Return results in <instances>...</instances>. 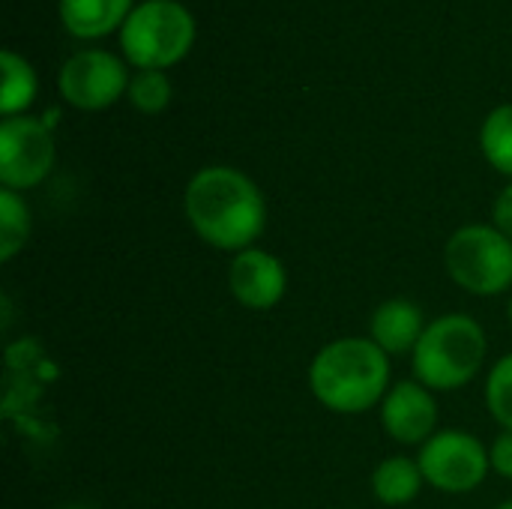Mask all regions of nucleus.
Segmentation results:
<instances>
[{
	"instance_id": "f257e3e1",
	"label": "nucleus",
	"mask_w": 512,
	"mask_h": 509,
	"mask_svg": "<svg viewBox=\"0 0 512 509\" xmlns=\"http://www.w3.org/2000/svg\"><path fill=\"white\" fill-rule=\"evenodd\" d=\"M186 219L192 231L222 252H243L255 243L267 222L261 189L237 168H201L186 186Z\"/></svg>"
},
{
	"instance_id": "f03ea898",
	"label": "nucleus",
	"mask_w": 512,
	"mask_h": 509,
	"mask_svg": "<svg viewBox=\"0 0 512 509\" xmlns=\"http://www.w3.org/2000/svg\"><path fill=\"white\" fill-rule=\"evenodd\" d=\"M390 384L387 354L372 339H336L318 351L309 369L315 399L336 414H363L384 399Z\"/></svg>"
},
{
	"instance_id": "7ed1b4c3",
	"label": "nucleus",
	"mask_w": 512,
	"mask_h": 509,
	"mask_svg": "<svg viewBox=\"0 0 512 509\" xmlns=\"http://www.w3.org/2000/svg\"><path fill=\"white\" fill-rule=\"evenodd\" d=\"M486 360V333L471 315L432 321L414 348L417 381L429 390H459L471 384Z\"/></svg>"
},
{
	"instance_id": "20e7f679",
	"label": "nucleus",
	"mask_w": 512,
	"mask_h": 509,
	"mask_svg": "<svg viewBox=\"0 0 512 509\" xmlns=\"http://www.w3.org/2000/svg\"><path fill=\"white\" fill-rule=\"evenodd\" d=\"M195 42V18L177 0H147L135 6L120 27V45L129 63L144 69H168L180 63Z\"/></svg>"
},
{
	"instance_id": "39448f33",
	"label": "nucleus",
	"mask_w": 512,
	"mask_h": 509,
	"mask_svg": "<svg viewBox=\"0 0 512 509\" xmlns=\"http://www.w3.org/2000/svg\"><path fill=\"white\" fill-rule=\"evenodd\" d=\"M444 264L468 294H504L512 285V240L495 225H465L447 240Z\"/></svg>"
},
{
	"instance_id": "423d86ee",
	"label": "nucleus",
	"mask_w": 512,
	"mask_h": 509,
	"mask_svg": "<svg viewBox=\"0 0 512 509\" xmlns=\"http://www.w3.org/2000/svg\"><path fill=\"white\" fill-rule=\"evenodd\" d=\"M417 462H420L426 483H432L435 489L450 492V495L474 492L477 486H483V480L492 468L486 447L474 435L453 432V429L432 435L423 444Z\"/></svg>"
},
{
	"instance_id": "0eeeda50",
	"label": "nucleus",
	"mask_w": 512,
	"mask_h": 509,
	"mask_svg": "<svg viewBox=\"0 0 512 509\" xmlns=\"http://www.w3.org/2000/svg\"><path fill=\"white\" fill-rule=\"evenodd\" d=\"M54 168L51 129L36 117H3L0 123V183L21 192L39 186Z\"/></svg>"
},
{
	"instance_id": "6e6552de",
	"label": "nucleus",
	"mask_w": 512,
	"mask_h": 509,
	"mask_svg": "<svg viewBox=\"0 0 512 509\" xmlns=\"http://www.w3.org/2000/svg\"><path fill=\"white\" fill-rule=\"evenodd\" d=\"M129 90L126 66L99 48L72 54L60 69V96L78 111H102Z\"/></svg>"
},
{
	"instance_id": "1a4fd4ad",
	"label": "nucleus",
	"mask_w": 512,
	"mask_h": 509,
	"mask_svg": "<svg viewBox=\"0 0 512 509\" xmlns=\"http://www.w3.org/2000/svg\"><path fill=\"white\" fill-rule=\"evenodd\" d=\"M381 423L387 435L399 444H426L435 435L438 423V405L432 399V390L420 381H402L396 384L381 405Z\"/></svg>"
},
{
	"instance_id": "9d476101",
	"label": "nucleus",
	"mask_w": 512,
	"mask_h": 509,
	"mask_svg": "<svg viewBox=\"0 0 512 509\" xmlns=\"http://www.w3.org/2000/svg\"><path fill=\"white\" fill-rule=\"evenodd\" d=\"M228 285L246 309H273L285 297L288 273L276 255L249 246L234 255Z\"/></svg>"
},
{
	"instance_id": "9b49d317",
	"label": "nucleus",
	"mask_w": 512,
	"mask_h": 509,
	"mask_svg": "<svg viewBox=\"0 0 512 509\" xmlns=\"http://www.w3.org/2000/svg\"><path fill=\"white\" fill-rule=\"evenodd\" d=\"M372 342L390 357V354H408L417 348V342L426 333L423 312L411 300H387L372 315Z\"/></svg>"
},
{
	"instance_id": "f8f14e48",
	"label": "nucleus",
	"mask_w": 512,
	"mask_h": 509,
	"mask_svg": "<svg viewBox=\"0 0 512 509\" xmlns=\"http://www.w3.org/2000/svg\"><path fill=\"white\" fill-rule=\"evenodd\" d=\"M132 0H60V21L78 39H96L126 24Z\"/></svg>"
},
{
	"instance_id": "ddd939ff",
	"label": "nucleus",
	"mask_w": 512,
	"mask_h": 509,
	"mask_svg": "<svg viewBox=\"0 0 512 509\" xmlns=\"http://www.w3.org/2000/svg\"><path fill=\"white\" fill-rule=\"evenodd\" d=\"M423 483H426V477L420 471V462H411L405 456L384 459L372 474V492L387 507H399V504L414 501Z\"/></svg>"
},
{
	"instance_id": "4468645a",
	"label": "nucleus",
	"mask_w": 512,
	"mask_h": 509,
	"mask_svg": "<svg viewBox=\"0 0 512 509\" xmlns=\"http://www.w3.org/2000/svg\"><path fill=\"white\" fill-rule=\"evenodd\" d=\"M0 69H3L0 111H3V117H18L33 102V96H36V72L15 51H3L0 54Z\"/></svg>"
},
{
	"instance_id": "2eb2a0df",
	"label": "nucleus",
	"mask_w": 512,
	"mask_h": 509,
	"mask_svg": "<svg viewBox=\"0 0 512 509\" xmlns=\"http://www.w3.org/2000/svg\"><path fill=\"white\" fill-rule=\"evenodd\" d=\"M30 237V210L18 192L0 189V261H12Z\"/></svg>"
},
{
	"instance_id": "dca6fc26",
	"label": "nucleus",
	"mask_w": 512,
	"mask_h": 509,
	"mask_svg": "<svg viewBox=\"0 0 512 509\" xmlns=\"http://www.w3.org/2000/svg\"><path fill=\"white\" fill-rule=\"evenodd\" d=\"M480 147L486 159L492 162V168L512 177V102L495 108L486 117L483 132H480Z\"/></svg>"
},
{
	"instance_id": "f3484780",
	"label": "nucleus",
	"mask_w": 512,
	"mask_h": 509,
	"mask_svg": "<svg viewBox=\"0 0 512 509\" xmlns=\"http://www.w3.org/2000/svg\"><path fill=\"white\" fill-rule=\"evenodd\" d=\"M129 99L144 114H159L171 102V81L162 69H144L129 81Z\"/></svg>"
},
{
	"instance_id": "a211bd4d",
	"label": "nucleus",
	"mask_w": 512,
	"mask_h": 509,
	"mask_svg": "<svg viewBox=\"0 0 512 509\" xmlns=\"http://www.w3.org/2000/svg\"><path fill=\"white\" fill-rule=\"evenodd\" d=\"M486 402L492 417L504 426V432H512V354L495 363L486 381Z\"/></svg>"
},
{
	"instance_id": "6ab92c4d",
	"label": "nucleus",
	"mask_w": 512,
	"mask_h": 509,
	"mask_svg": "<svg viewBox=\"0 0 512 509\" xmlns=\"http://www.w3.org/2000/svg\"><path fill=\"white\" fill-rule=\"evenodd\" d=\"M489 459H492V471H498L501 477L512 480V432L498 435V441L489 450Z\"/></svg>"
},
{
	"instance_id": "aec40b11",
	"label": "nucleus",
	"mask_w": 512,
	"mask_h": 509,
	"mask_svg": "<svg viewBox=\"0 0 512 509\" xmlns=\"http://www.w3.org/2000/svg\"><path fill=\"white\" fill-rule=\"evenodd\" d=\"M492 219H495V228H498L501 234H507L512 240V183L495 198Z\"/></svg>"
},
{
	"instance_id": "412c9836",
	"label": "nucleus",
	"mask_w": 512,
	"mask_h": 509,
	"mask_svg": "<svg viewBox=\"0 0 512 509\" xmlns=\"http://www.w3.org/2000/svg\"><path fill=\"white\" fill-rule=\"evenodd\" d=\"M498 509H512V501H504V504H501Z\"/></svg>"
},
{
	"instance_id": "4be33fe9",
	"label": "nucleus",
	"mask_w": 512,
	"mask_h": 509,
	"mask_svg": "<svg viewBox=\"0 0 512 509\" xmlns=\"http://www.w3.org/2000/svg\"><path fill=\"white\" fill-rule=\"evenodd\" d=\"M66 509H87V507H66Z\"/></svg>"
},
{
	"instance_id": "5701e85b",
	"label": "nucleus",
	"mask_w": 512,
	"mask_h": 509,
	"mask_svg": "<svg viewBox=\"0 0 512 509\" xmlns=\"http://www.w3.org/2000/svg\"><path fill=\"white\" fill-rule=\"evenodd\" d=\"M510 321H512V300H510Z\"/></svg>"
}]
</instances>
